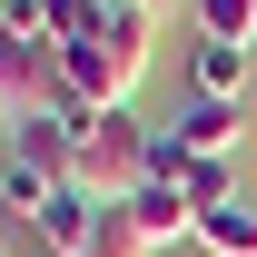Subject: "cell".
Masks as SVG:
<instances>
[{
  "instance_id": "obj_1",
  "label": "cell",
  "mask_w": 257,
  "mask_h": 257,
  "mask_svg": "<svg viewBox=\"0 0 257 257\" xmlns=\"http://www.w3.org/2000/svg\"><path fill=\"white\" fill-rule=\"evenodd\" d=\"M149 178H159V128L139 119V109L79 119V188H99L109 208H119V198H139Z\"/></svg>"
},
{
  "instance_id": "obj_2",
  "label": "cell",
  "mask_w": 257,
  "mask_h": 257,
  "mask_svg": "<svg viewBox=\"0 0 257 257\" xmlns=\"http://www.w3.org/2000/svg\"><path fill=\"white\" fill-rule=\"evenodd\" d=\"M10 168H20L30 188H69V178H79V119H69V109L10 119Z\"/></svg>"
},
{
  "instance_id": "obj_3",
  "label": "cell",
  "mask_w": 257,
  "mask_h": 257,
  "mask_svg": "<svg viewBox=\"0 0 257 257\" xmlns=\"http://www.w3.org/2000/svg\"><path fill=\"white\" fill-rule=\"evenodd\" d=\"M99 218H109V198L69 178V188H40V198H30V218H20V227H30V247H40V257H89Z\"/></svg>"
},
{
  "instance_id": "obj_4",
  "label": "cell",
  "mask_w": 257,
  "mask_h": 257,
  "mask_svg": "<svg viewBox=\"0 0 257 257\" xmlns=\"http://www.w3.org/2000/svg\"><path fill=\"white\" fill-rule=\"evenodd\" d=\"M178 159H237V139H247V119H237V99H178V119L159 128Z\"/></svg>"
},
{
  "instance_id": "obj_5",
  "label": "cell",
  "mask_w": 257,
  "mask_h": 257,
  "mask_svg": "<svg viewBox=\"0 0 257 257\" xmlns=\"http://www.w3.org/2000/svg\"><path fill=\"white\" fill-rule=\"evenodd\" d=\"M30 109H50V50L0 30V119H30Z\"/></svg>"
},
{
  "instance_id": "obj_6",
  "label": "cell",
  "mask_w": 257,
  "mask_h": 257,
  "mask_svg": "<svg viewBox=\"0 0 257 257\" xmlns=\"http://www.w3.org/2000/svg\"><path fill=\"white\" fill-rule=\"evenodd\" d=\"M119 218L139 227L149 247H168V237H198V208H188V198H178V188H168V178H149V188H139V198H119Z\"/></svg>"
},
{
  "instance_id": "obj_7",
  "label": "cell",
  "mask_w": 257,
  "mask_h": 257,
  "mask_svg": "<svg viewBox=\"0 0 257 257\" xmlns=\"http://www.w3.org/2000/svg\"><path fill=\"white\" fill-rule=\"evenodd\" d=\"M237 89H247V50L198 40V50H188V99H237Z\"/></svg>"
},
{
  "instance_id": "obj_8",
  "label": "cell",
  "mask_w": 257,
  "mask_h": 257,
  "mask_svg": "<svg viewBox=\"0 0 257 257\" xmlns=\"http://www.w3.org/2000/svg\"><path fill=\"white\" fill-rule=\"evenodd\" d=\"M198 247H208V257H257V208H247V198L198 208Z\"/></svg>"
},
{
  "instance_id": "obj_9",
  "label": "cell",
  "mask_w": 257,
  "mask_h": 257,
  "mask_svg": "<svg viewBox=\"0 0 257 257\" xmlns=\"http://www.w3.org/2000/svg\"><path fill=\"white\" fill-rule=\"evenodd\" d=\"M198 40L247 50V40H257V0H198Z\"/></svg>"
},
{
  "instance_id": "obj_10",
  "label": "cell",
  "mask_w": 257,
  "mask_h": 257,
  "mask_svg": "<svg viewBox=\"0 0 257 257\" xmlns=\"http://www.w3.org/2000/svg\"><path fill=\"white\" fill-rule=\"evenodd\" d=\"M89 257H149V237H139V227L109 208V218H99V237H89Z\"/></svg>"
},
{
  "instance_id": "obj_11",
  "label": "cell",
  "mask_w": 257,
  "mask_h": 257,
  "mask_svg": "<svg viewBox=\"0 0 257 257\" xmlns=\"http://www.w3.org/2000/svg\"><path fill=\"white\" fill-rule=\"evenodd\" d=\"M30 198H40V188H30L10 159H0V227H10V218H30Z\"/></svg>"
},
{
  "instance_id": "obj_12",
  "label": "cell",
  "mask_w": 257,
  "mask_h": 257,
  "mask_svg": "<svg viewBox=\"0 0 257 257\" xmlns=\"http://www.w3.org/2000/svg\"><path fill=\"white\" fill-rule=\"evenodd\" d=\"M128 10H149V20H159V10H168V0H128Z\"/></svg>"
},
{
  "instance_id": "obj_13",
  "label": "cell",
  "mask_w": 257,
  "mask_h": 257,
  "mask_svg": "<svg viewBox=\"0 0 257 257\" xmlns=\"http://www.w3.org/2000/svg\"><path fill=\"white\" fill-rule=\"evenodd\" d=\"M0 257H10V227H0Z\"/></svg>"
}]
</instances>
